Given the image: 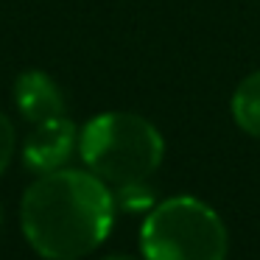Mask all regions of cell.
Listing matches in <instances>:
<instances>
[{
    "mask_svg": "<svg viewBox=\"0 0 260 260\" xmlns=\"http://www.w3.org/2000/svg\"><path fill=\"white\" fill-rule=\"evenodd\" d=\"M104 260H129V257H123V254H112V257H104Z\"/></svg>",
    "mask_w": 260,
    "mask_h": 260,
    "instance_id": "cell-8",
    "label": "cell"
},
{
    "mask_svg": "<svg viewBox=\"0 0 260 260\" xmlns=\"http://www.w3.org/2000/svg\"><path fill=\"white\" fill-rule=\"evenodd\" d=\"M226 246L230 238L221 215L193 196L157 204L140 230L146 260H224Z\"/></svg>",
    "mask_w": 260,
    "mask_h": 260,
    "instance_id": "cell-3",
    "label": "cell"
},
{
    "mask_svg": "<svg viewBox=\"0 0 260 260\" xmlns=\"http://www.w3.org/2000/svg\"><path fill=\"white\" fill-rule=\"evenodd\" d=\"M79 154L87 171L118 190L140 187L151 179L165 154L162 135L132 112L95 115L79 135Z\"/></svg>",
    "mask_w": 260,
    "mask_h": 260,
    "instance_id": "cell-2",
    "label": "cell"
},
{
    "mask_svg": "<svg viewBox=\"0 0 260 260\" xmlns=\"http://www.w3.org/2000/svg\"><path fill=\"white\" fill-rule=\"evenodd\" d=\"M115 199L92 171L56 168L23 193V235L45 260H79L107 241Z\"/></svg>",
    "mask_w": 260,
    "mask_h": 260,
    "instance_id": "cell-1",
    "label": "cell"
},
{
    "mask_svg": "<svg viewBox=\"0 0 260 260\" xmlns=\"http://www.w3.org/2000/svg\"><path fill=\"white\" fill-rule=\"evenodd\" d=\"M14 101H17V109L23 112V118H28L31 123L64 115L62 90L42 70H25V73L17 76V81H14Z\"/></svg>",
    "mask_w": 260,
    "mask_h": 260,
    "instance_id": "cell-5",
    "label": "cell"
},
{
    "mask_svg": "<svg viewBox=\"0 0 260 260\" xmlns=\"http://www.w3.org/2000/svg\"><path fill=\"white\" fill-rule=\"evenodd\" d=\"M232 118L246 135L260 137V70L238 84L232 95Z\"/></svg>",
    "mask_w": 260,
    "mask_h": 260,
    "instance_id": "cell-6",
    "label": "cell"
},
{
    "mask_svg": "<svg viewBox=\"0 0 260 260\" xmlns=\"http://www.w3.org/2000/svg\"><path fill=\"white\" fill-rule=\"evenodd\" d=\"M76 143H79L76 126L64 115L51 118V120H40L23 146V159L31 171L48 174V171L64 168Z\"/></svg>",
    "mask_w": 260,
    "mask_h": 260,
    "instance_id": "cell-4",
    "label": "cell"
},
{
    "mask_svg": "<svg viewBox=\"0 0 260 260\" xmlns=\"http://www.w3.org/2000/svg\"><path fill=\"white\" fill-rule=\"evenodd\" d=\"M14 146H17V137H14V126L6 115L0 112V174L9 168L14 157Z\"/></svg>",
    "mask_w": 260,
    "mask_h": 260,
    "instance_id": "cell-7",
    "label": "cell"
}]
</instances>
